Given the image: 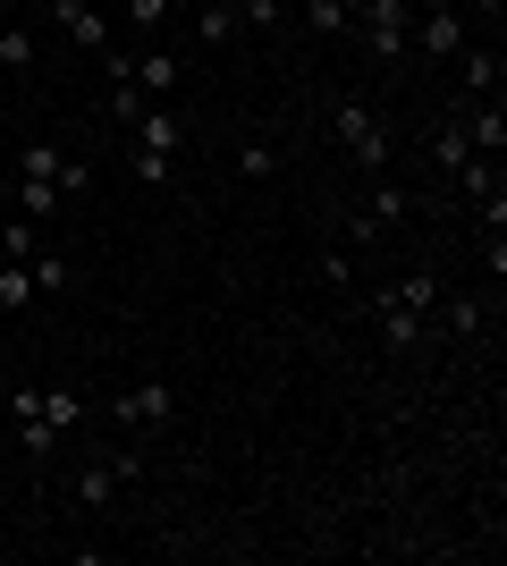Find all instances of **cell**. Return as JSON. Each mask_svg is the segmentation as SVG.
I'll return each mask as SVG.
<instances>
[{
	"label": "cell",
	"mask_w": 507,
	"mask_h": 566,
	"mask_svg": "<svg viewBox=\"0 0 507 566\" xmlns=\"http://www.w3.org/2000/svg\"><path fill=\"white\" fill-rule=\"evenodd\" d=\"M406 25H414V0H356V34L347 43H363L372 69H398L406 60Z\"/></svg>",
	"instance_id": "cell-1"
},
{
	"label": "cell",
	"mask_w": 507,
	"mask_h": 566,
	"mask_svg": "<svg viewBox=\"0 0 507 566\" xmlns=\"http://www.w3.org/2000/svg\"><path fill=\"white\" fill-rule=\"evenodd\" d=\"M330 136H338V153H347L363 178H381V169H389V127H381V111L338 102V111H330Z\"/></svg>",
	"instance_id": "cell-2"
},
{
	"label": "cell",
	"mask_w": 507,
	"mask_h": 566,
	"mask_svg": "<svg viewBox=\"0 0 507 566\" xmlns=\"http://www.w3.org/2000/svg\"><path fill=\"white\" fill-rule=\"evenodd\" d=\"M465 43H474V25H465V9H457V0H414L406 51H423V60H457Z\"/></svg>",
	"instance_id": "cell-3"
},
{
	"label": "cell",
	"mask_w": 507,
	"mask_h": 566,
	"mask_svg": "<svg viewBox=\"0 0 507 566\" xmlns=\"http://www.w3.org/2000/svg\"><path fill=\"white\" fill-rule=\"evenodd\" d=\"M169 415H178V389H169V380H127L119 398H110V423L119 431H161Z\"/></svg>",
	"instance_id": "cell-4"
},
{
	"label": "cell",
	"mask_w": 507,
	"mask_h": 566,
	"mask_svg": "<svg viewBox=\"0 0 507 566\" xmlns=\"http://www.w3.org/2000/svg\"><path fill=\"white\" fill-rule=\"evenodd\" d=\"M51 25H60V34H68L76 51H94V60H102L110 43H119V34H110V18H102L94 0H51Z\"/></svg>",
	"instance_id": "cell-5"
},
{
	"label": "cell",
	"mask_w": 507,
	"mask_h": 566,
	"mask_svg": "<svg viewBox=\"0 0 507 566\" xmlns=\"http://www.w3.org/2000/svg\"><path fill=\"white\" fill-rule=\"evenodd\" d=\"M457 76H465L457 102H490V94H499V76H507L499 43H465V51H457Z\"/></svg>",
	"instance_id": "cell-6"
},
{
	"label": "cell",
	"mask_w": 507,
	"mask_h": 566,
	"mask_svg": "<svg viewBox=\"0 0 507 566\" xmlns=\"http://www.w3.org/2000/svg\"><path fill=\"white\" fill-rule=\"evenodd\" d=\"M363 220H372V229H406V220H414V187H398V178H389V169H381V178H372V195H363Z\"/></svg>",
	"instance_id": "cell-7"
},
{
	"label": "cell",
	"mask_w": 507,
	"mask_h": 566,
	"mask_svg": "<svg viewBox=\"0 0 507 566\" xmlns=\"http://www.w3.org/2000/svg\"><path fill=\"white\" fill-rule=\"evenodd\" d=\"M372 322H381V347H389V355H414L423 338H432V322H423V313L389 305V296H372Z\"/></svg>",
	"instance_id": "cell-8"
},
{
	"label": "cell",
	"mask_w": 507,
	"mask_h": 566,
	"mask_svg": "<svg viewBox=\"0 0 507 566\" xmlns=\"http://www.w3.org/2000/svg\"><path fill=\"white\" fill-rule=\"evenodd\" d=\"M178 144H187V118L169 111V102H152V111L136 118V153H161V161H178Z\"/></svg>",
	"instance_id": "cell-9"
},
{
	"label": "cell",
	"mask_w": 507,
	"mask_h": 566,
	"mask_svg": "<svg viewBox=\"0 0 507 566\" xmlns=\"http://www.w3.org/2000/svg\"><path fill=\"white\" fill-rule=\"evenodd\" d=\"M448 178H457V195H465V203H499V153H465V161L457 169H448Z\"/></svg>",
	"instance_id": "cell-10"
},
{
	"label": "cell",
	"mask_w": 507,
	"mask_h": 566,
	"mask_svg": "<svg viewBox=\"0 0 507 566\" xmlns=\"http://www.w3.org/2000/svg\"><path fill=\"white\" fill-rule=\"evenodd\" d=\"M127 473H136V457H110V465H85V473H76V507H110Z\"/></svg>",
	"instance_id": "cell-11"
},
{
	"label": "cell",
	"mask_w": 507,
	"mask_h": 566,
	"mask_svg": "<svg viewBox=\"0 0 507 566\" xmlns=\"http://www.w3.org/2000/svg\"><path fill=\"white\" fill-rule=\"evenodd\" d=\"M440 331H448V338H483V322H490V305H483V296H448V287H440Z\"/></svg>",
	"instance_id": "cell-12"
},
{
	"label": "cell",
	"mask_w": 507,
	"mask_h": 566,
	"mask_svg": "<svg viewBox=\"0 0 507 566\" xmlns=\"http://www.w3.org/2000/svg\"><path fill=\"white\" fill-rule=\"evenodd\" d=\"M9 203H18V212L34 220V229H51V220L68 212V195L51 187V178H18V195H9Z\"/></svg>",
	"instance_id": "cell-13"
},
{
	"label": "cell",
	"mask_w": 507,
	"mask_h": 566,
	"mask_svg": "<svg viewBox=\"0 0 507 566\" xmlns=\"http://www.w3.org/2000/svg\"><path fill=\"white\" fill-rule=\"evenodd\" d=\"M440 287H448V280H440V271H406V280H389L381 296H389V305H406V313H423V322H432Z\"/></svg>",
	"instance_id": "cell-14"
},
{
	"label": "cell",
	"mask_w": 507,
	"mask_h": 566,
	"mask_svg": "<svg viewBox=\"0 0 507 566\" xmlns=\"http://www.w3.org/2000/svg\"><path fill=\"white\" fill-rule=\"evenodd\" d=\"M178 76H187V69H178L169 51H136V94H145V102H169V94H178Z\"/></svg>",
	"instance_id": "cell-15"
},
{
	"label": "cell",
	"mask_w": 507,
	"mask_h": 566,
	"mask_svg": "<svg viewBox=\"0 0 507 566\" xmlns=\"http://www.w3.org/2000/svg\"><path fill=\"white\" fill-rule=\"evenodd\" d=\"M296 9H305V25H314L321 43H347V34H356V0H296Z\"/></svg>",
	"instance_id": "cell-16"
},
{
	"label": "cell",
	"mask_w": 507,
	"mask_h": 566,
	"mask_svg": "<svg viewBox=\"0 0 507 566\" xmlns=\"http://www.w3.org/2000/svg\"><path fill=\"white\" fill-rule=\"evenodd\" d=\"M18 423H51V431H68V423H85V398H76V389H43V398H34V415H18Z\"/></svg>",
	"instance_id": "cell-17"
},
{
	"label": "cell",
	"mask_w": 507,
	"mask_h": 566,
	"mask_svg": "<svg viewBox=\"0 0 507 566\" xmlns=\"http://www.w3.org/2000/svg\"><path fill=\"white\" fill-rule=\"evenodd\" d=\"M34 254H43V229H34L25 212H9L0 220V262H34Z\"/></svg>",
	"instance_id": "cell-18"
},
{
	"label": "cell",
	"mask_w": 507,
	"mask_h": 566,
	"mask_svg": "<svg viewBox=\"0 0 507 566\" xmlns=\"http://www.w3.org/2000/svg\"><path fill=\"white\" fill-rule=\"evenodd\" d=\"M34 296H43V287H34V262H0V313H25Z\"/></svg>",
	"instance_id": "cell-19"
},
{
	"label": "cell",
	"mask_w": 507,
	"mask_h": 566,
	"mask_svg": "<svg viewBox=\"0 0 507 566\" xmlns=\"http://www.w3.org/2000/svg\"><path fill=\"white\" fill-rule=\"evenodd\" d=\"M194 34H203V43H229V34H237V0H203V9H194Z\"/></svg>",
	"instance_id": "cell-20"
},
{
	"label": "cell",
	"mask_w": 507,
	"mask_h": 566,
	"mask_svg": "<svg viewBox=\"0 0 507 566\" xmlns=\"http://www.w3.org/2000/svg\"><path fill=\"white\" fill-rule=\"evenodd\" d=\"M271 169H279V153H271L263 136H245V144H237V178H245V187H263Z\"/></svg>",
	"instance_id": "cell-21"
},
{
	"label": "cell",
	"mask_w": 507,
	"mask_h": 566,
	"mask_svg": "<svg viewBox=\"0 0 507 566\" xmlns=\"http://www.w3.org/2000/svg\"><path fill=\"white\" fill-rule=\"evenodd\" d=\"M0 69H9V76L34 69V34H25V25H0Z\"/></svg>",
	"instance_id": "cell-22"
},
{
	"label": "cell",
	"mask_w": 507,
	"mask_h": 566,
	"mask_svg": "<svg viewBox=\"0 0 507 566\" xmlns=\"http://www.w3.org/2000/svg\"><path fill=\"white\" fill-rule=\"evenodd\" d=\"M465 153H474V144H465V127H457V118H440V127H432V161H440V169H457Z\"/></svg>",
	"instance_id": "cell-23"
},
{
	"label": "cell",
	"mask_w": 507,
	"mask_h": 566,
	"mask_svg": "<svg viewBox=\"0 0 507 566\" xmlns=\"http://www.w3.org/2000/svg\"><path fill=\"white\" fill-rule=\"evenodd\" d=\"M145 111H152V102L136 94V76H119V85H110V118H119V127H136Z\"/></svg>",
	"instance_id": "cell-24"
},
{
	"label": "cell",
	"mask_w": 507,
	"mask_h": 566,
	"mask_svg": "<svg viewBox=\"0 0 507 566\" xmlns=\"http://www.w3.org/2000/svg\"><path fill=\"white\" fill-rule=\"evenodd\" d=\"M68 280H76V271H68V254H51V245H43V254H34V287H43V296H60Z\"/></svg>",
	"instance_id": "cell-25"
},
{
	"label": "cell",
	"mask_w": 507,
	"mask_h": 566,
	"mask_svg": "<svg viewBox=\"0 0 507 566\" xmlns=\"http://www.w3.org/2000/svg\"><path fill=\"white\" fill-rule=\"evenodd\" d=\"M169 9H178V0H127V25H136V34H161Z\"/></svg>",
	"instance_id": "cell-26"
},
{
	"label": "cell",
	"mask_w": 507,
	"mask_h": 566,
	"mask_svg": "<svg viewBox=\"0 0 507 566\" xmlns=\"http://www.w3.org/2000/svg\"><path fill=\"white\" fill-rule=\"evenodd\" d=\"M279 18H288V0H237V25H254V34H271Z\"/></svg>",
	"instance_id": "cell-27"
},
{
	"label": "cell",
	"mask_w": 507,
	"mask_h": 566,
	"mask_svg": "<svg viewBox=\"0 0 507 566\" xmlns=\"http://www.w3.org/2000/svg\"><path fill=\"white\" fill-rule=\"evenodd\" d=\"M127 161H136V178H145V187H169V178H178V161H161V153H127Z\"/></svg>",
	"instance_id": "cell-28"
},
{
	"label": "cell",
	"mask_w": 507,
	"mask_h": 566,
	"mask_svg": "<svg viewBox=\"0 0 507 566\" xmlns=\"http://www.w3.org/2000/svg\"><path fill=\"white\" fill-rule=\"evenodd\" d=\"M321 280H330V287H347V280H356V262H347V245H330V254H321Z\"/></svg>",
	"instance_id": "cell-29"
},
{
	"label": "cell",
	"mask_w": 507,
	"mask_h": 566,
	"mask_svg": "<svg viewBox=\"0 0 507 566\" xmlns=\"http://www.w3.org/2000/svg\"><path fill=\"white\" fill-rule=\"evenodd\" d=\"M0 449H9V415H0Z\"/></svg>",
	"instance_id": "cell-30"
},
{
	"label": "cell",
	"mask_w": 507,
	"mask_h": 566,
	"mask_svg": "<svg viewBox=\"0 0 507 566\" xmlns=\"http://www.w3.org/2000/svg\"><path fill=\"white\" fill-rule=\"evenodd\" d=\"M9 195H18V187H9V178H0V203H9Z\"/></svg>",
	"instance_id": "cell-31"
}]
</instances>
